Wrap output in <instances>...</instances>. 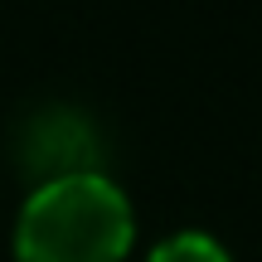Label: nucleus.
<instances>
[{"instance_id": "1", "label": "nucleus", "mask_w": 262, "mask_h": 262, "mask_svg": "<svg viewBox=\"0 0 262 262\" xmlns=\"http://www.w3.org/2000/svg\"><path fill=\"white\" fill-rule=\"evenodd\" d=\"M136 219L126 194L97 170L44 180L15 224L19 262H122Z\"/></svg>"}, {"instance_id": "2", "label": "nucleus", "mask_w": 262, "mask_h": 262, "mask_svg": "<svg viewBox=\"0 0 262 262\" xmlns=\"http://www.w3.org/2000/svg\"><path fill=\"white\" fill-rule=\"evenodd\" d=\"M146 262H233V257H228L224 243L209 238V233H175V238H165Z\"/></svg>"}]
</instances>
